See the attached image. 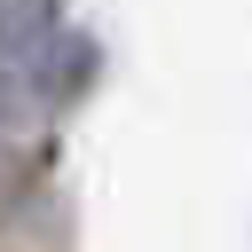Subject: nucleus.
Here are the masks:
<instances>
[{
  "label": "nucleus",
  "instance_id": "f257e3e1",
  "mask_svg": "<svg viewBox=\"0 0 252 252\" xmlns=\"http://www.w3.org/2000/svg\"><path fill=\"white\" fill-rule=\"evenodd\" d=\"M94 79H102V47H94L87 32H71V24L32 55V94H39V110H79V102L94 94Z\"/></svg>",
  "mask_w": 252,
  "mask_h": 252
},
{
  "label": "nucleus",
  "instance_id": "f03ea898",
  "mask_svg": "<svg viewBox=\"0 0 252 252\" xmlns=\"http://www.w3.org/2000/svg\"><path fill=\"white\" fill-rule=\"evenodd\" d=\"M63 32V0H0V63H32Z\"/></svg>",
  "mask_w": 252,
  "mask_h": 252
},
{
  "label": "nucleus",
  "instance_id": "7ed1b4c3",
  "mask_svg": "<svg viewBox=\"0 0 252 252\" xmlns=\"http://www.w3.org/2000/svg\"><path fill=\"white\" fill-rule=\"evenodd\" d=\"M24 102H39L32 94V63H0V134L24 118Z\"/></svg>",
  "mask_w": 252,
  "mask_h": 252
},
{
  "label": "nucleus",
  "instance_id": "20e7f679",
  "mask_svg": "<svg viewBox=\"0 0 252 252\" xmlns=\"http://www.w3.org/2000/svg\"><path fill=\"white\" fill-rule=\"evenodd\" d=\"M16 189H24V165H16L8 150H0V213H8V197H16Z\"/></svg>",
  "mask_w": 252,
  "mask_h": 252
}]
</instances>
